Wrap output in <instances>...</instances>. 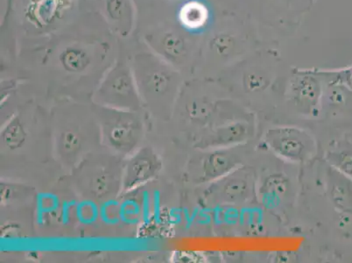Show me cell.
Segmentation results:
<instances>
[{"mask_svg": "<svg viewBox=\"0 0 352 263\" xmlns=\"http://www.w3.org/2000/svg\"><path fill=\"white\" fill-rule=\"evenodd\" d=\"M314 70L323 82L339 83L352 92V65L337 70Z\"/></svg>", "mask_w": 352, "mask_h": 263, "instance_id": "19", "label": "cell"}, {"mask_svg": "<svg viewBox=\"0 0 352 263\" xmlns=\"http://www.w3.org/2000/svg\"><path fill=\"white\" fill-rule=\"evenodd\" d=\"M259 46L261 41L254 22L248 16L232 14L213 25L204 50L213 61L227 63L244 59Z\"/></svg>", "mask_w": 352, "mask_h": 263, "instance_id": "4", "label": "cell"}, {"mask_svg": "<svg viewBox=\"0 0 352 263\" xmlns=\"http://www.w3.org/2000/svg\"><path fill=\"white\" fill-rule=\"evenodd\" d=\"M217 105L207 96L201 93H190L181 99L179 105L181 116L186 118L191 124L206 126L216 112Z\"/></svg>", "mask_w": 352, "mask_h": 263, "instance_id": "15", "label": "cell"}, {"mask_svg": "<svg viewBox=\"0 0 352 263\" xmlns=\"http://www.w3.org/2000/svg\"><path fill=\"white\" fill-rule=\"evenodd\" d=\"M323 82L314 70L296 69L291 72L287 95L297 110L316 115L321 109Z\"/></svg>", "mask_w": 352, "mask_h": 263, "instance_id": "9", "label": "cell"}, {"mask_svg": "<svg viewBox=\"0 0 352 263\" xmlns=\"http://www.w3.org/2000/svg\"><path fill=\"white\" fill-rule=\"evenodd\" d=\"M64 67L69 72H79L85 69L86 59L78 53H69L66 54L63 60Z\"/></svg>", "mask_w": 352, "mask_h": 263, "instance_id": "22", "label": "cell"}, {"mask_svg": "<svg viewBox=\"0 0 352 263\" xmlns=\"http://www.w3.org/2000/svg\"><path fill=\"white\" fill-rule=\"evenodd\" d=\"M256 197V172L244 165L210 182L204 192L208 203L219 205H244L252 203Z\"/></svg>", "mask_w": 352, "mask_h": 263, "instance_id": "7", "label": "cell"}, {"mask_svg": "<svg viewBox=\"0 0 352 263\" xmlns=\"http://www.w3.org/2000/svg\"><path fill=\"white\" fill-rule=\"evenodd\" d=\"M162 169V160L152 147H140L124 163L123 191H133L152 181Z\"/></svg>", "mask_w": 352, "mask_h": 263, "instance_id": "13", "label": "cell"}, {"mask_svg": "<svg viewBox=\"0 0 352 263\" xmlns=\"http://www.w3.org/2000/svg\"><path fill=\"white\" fill-rule=\"evenodd\" d=\"M324 107L340 112H352V92L339 83L323 82L321 108Z\"/></svg>", "mask_w": 352, "mask_h": 263, "instance_id": "16", "label": "cell"}, {"mask_svg": "<svg viewBox=\"0 0 352 263\" xmlns=\"http://www.w3.org/2000/svg\"><path fill=\"white\" fill-rule=\"evenodd\" d=\"M181 21L188 30L198 31L204 30L209 24L210 14L209 8L200 1L187 3L182 8Z\"/></svg>", "mask_w": 352, "mask_h": 263, "instance_id": "18", "label": "cell"}, {"mask_svg": "<svg viewBox=\"0 0 352 263\" xmlns=\"http://www.w3.org/2000/svg\"><path fill=\"white\" fill-rule=\"evenodd\" d=\"M166 52L175 60L184 59L187 56L188 50L185 41L180 35H168L165 40Z\"/></svg>", "mask_w": 352, "mask_h": 263, "instance_id": "20", "label": "cell"}, {"mask_svg": "<svg viewBox=\"0 0 352 263\" xmlns=\"http://www.w3.org/2000/svg\"><path fill=\"white\" fill-rule=\"evenodd\" d=\"M265 142L275 155L296 163L309 161L316 150L311 134L294 127L270 128L265 134Z\"/></svg>", "mask_w": 352, "mask_h": 263, "instance_id": "8", "label": "cell"}, {"mask_svg": "<svg viewBox=\"0 0 352 263\" xmlns=\"http://www.w3.org/2000/svg\"><path fill=\"white\" fill-rule=\"evenodd\" d=\"M96 105L140 112L143 104L129 74L121 70L109 78L98 91Z\"/></svg>", "mask_w": 352, "mask_h": 263, "instance_id": "10", "label": "cell"}, {"mask_svg": "<svg viewBox=\"0 0 352 263\" xmlns=\"http://www.w3.org/2000/svg\"><path fill=\"white\" fill-rule=\"evenodd\" d=\"M254 127L248 118L226 120L201 134L197 147L200 150L244 145L254 136Z\"/></svg>", "mask_w": 352, "mask_h": 263, "instance_id": "11", "label": "cell"}, {"mask_svg": "<svg viewBox=\"0 0 352 263\" xmlns=\"http://www.w3.org/2000/svg\"><path fill=\"white\" fill-rule=\"evenodd\" d=\"M325 185L333 207L340 213L352 216V178L326 163Z\"/></svg>", "mask_w": 352, "mask_h": 263, "instance_id": "14", "label": "cell"}, {"mask_svg": "<svg viewBox=\"0 0 352 263\" xmlns=\"http://www.w3.org/2000/svg\"><path fill=\"white\" fill-rule=\"evenodd\" d=\"M124 157L102 147L72 169L76 191L86 200L104 203L123 191Z\"/></svg>", "mask_w": 352, "mask_h": 263, "instance_id": "3", "label": "cell"}, {"mask_svg": "<svg viewBox=\"0 0 352 263\" xmlns=\"http://www.w3.org/2000/svg\"><path fill=\"white\" fill-rule=\"evenodd\" d=\"M50 118L54 159L66 168L72 171L103 147L94 107L60 105L50 112Z\"/></svg>", "mask_w": 352, "mask_h": 263, "instance_id": "2", "label": "cell"}, {"mask_svg": "<svg viewBox=\"0 0 352 263\" xmlns=\"http://www.w3.org/2000/svg\"><path fill=\"white\" fill-rule=\"evenodd\" d=\"M261 17L271 28L289 31L296 27L315 0H259Z\"/></svg>", "mask_w": 352, "mask_h": 263, "instance_id": "12", "label": "cell"}, {"mask_svg": "<svg viewBox=\"0 0 352 263\" xmlns=\"http://www.w3.org/2000/svg\"><path fill=\"white\" fill-rule=\"evenodd\" d=\"M287 189H289V181L281 175H274L267 179L262 190H264L265 193L280 196L286 193Z\"/></svg>", "mask_w": 352, "mask_h": 263, "instance_id": "21", "label": "cell"}, {"mask_svg": "<svg viewBox=\"0 0 352 263\" xmlns=\"http://www.w3.org/2000/svg\"><path fill=\"white\" fill-rule=\"evenodd\" d=\"M0 140L3 165L34 169L54 158L50 114L39 108H23L9 118Z\"/></svg>", "mask_w": 352, "mask_h": 263, "instance_id": "1", "label": "cell"}, {"mask_svg": "<svg viewBox=\"0 0 352 263\" xmlns=\"http://www.w3.org/2000/svg\"><path fill=\"white\" fill-rule=\"evenodd\" d=\"M326 163L352 178V143L341 140L329 147L324 157Z\"/></svg>", "mask_w": 352, "mask_h": 263, "instance_id": "17", "label": "cell"}, {"mask_svg": "<svg viewBox=\"0 0 352 263\" xmlns=\"http://www.w3.org/2000/svg\"><path fill=\"white\" fill-rule=\"evenodd\" d=\"M243 145L201 150L188 162L187 176L196 185L210 184L243 165Z\"/></svg>", "mask_w": 352, "mask_h": 263, "instance_id": "6", "label": "cell"}, {"mask_svg": "<svg viewBox=\"0 0 352 263\" xmlns=\"http://www.w3.org/2000/svg\"><path fill=\"white\" fill-rule=\"evenodd\" d=\"M94 109L100 128L102 145L105 149L126 158L142 147L145 136L142 112L96 104Z\"/></svg>", "mask_w": 352, "mask_h": 263, "instance_id": "5", "label": "cell"}]
</instances>
